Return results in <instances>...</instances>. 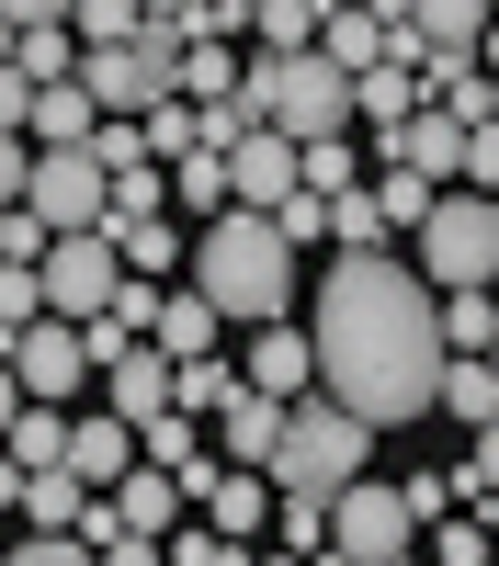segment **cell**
<instances>
[{"label":"cell","instance_id":"6da1fadb","mask_svg":"<svg viewBox=\"0 0 499 566\" xmlns=\"http://www.w3.org/2000/svg\"><path fill=\"white\" fill-rule=\"evenodd\" d=\"M318 386L341 408H363L375 431H408V419L443 408V283L420 261H386V250H330L318 272Z\"/></svg>","mask_w":499,"mask_h":566},{"label":"cell","instance_id":"7a4b0ae2","mask_svg":"<svg viewBox=\"0 0 499 566\" xmlns=\"http://www.w3.org/2000/svg\"><path fill=\"white\" fill-rule=\"evenodd\" d=\"M194 283L227 306V328L295 317V239H284V216H272V205H227V216H205Z\"/></svg>","mask_w":499,"mask_h":566},{"label":"cell","instance_id":"3957f363","mask_svg":"<svg viewBox=\"0 0 499 566\" xmlns=\"http://www.w3.org/2000/svg\"><path fill=\"white\" fill-rule=\"evenodd\" d=\"M239 91H250V114H261V125H284V136H295V148H306V136L363 125L352 69L330 57V45H261V57L239 69Z\"/></svg>","mask_w":499,"mask_h":566},{"label":"cell","instance_id":"277c9868","mask_svg":"<svg viewBox=\"0 0 499 566\" xmlns=\"http://www.w3.org/2000/svg\"><path fill=\"white\" fill-rule=\"evenodd\" d=\"M363 464H375V419L341 408L330 386H306L295 419H284V442H272V488H284V499H341Z\"/></svg>","mask_w":499,"mask_h":566},{"label":"cell","instance_id":"5b68a950","mask_svg":"<svg viewBox=\"0 0 499 566\" xmlns=\"http://www.w3.org/2000/svg\"><path fill=\"white\" fill-rule=\"evenodd\" d=\"M408 250H420V272L443 283H499V193H477V181H443V205L408 227Z\"/></svg>","mask_w":499,"mask_h":566},{"label":"cell","instance_id":"8992f818","mask_svg":"<svg viewBox=\"0 0 499 566\" xmlns=\"http://www.w3.org/2000/svg\"><path fill=\"white\" fill-rule=\"evenodd\" d=\"M80 80H91V103L103 114H159L170 91H181V23H136L125 45H80Z\"/></svg>","mask_w":499,"mask_h":566},{"label":"cell","instance_id":"52a82bcc","mask_svg":"<svg viewBox=\"0 0 499 566\" xmlns=\"http://www.w3.org/2000/svg\"><path fill=\"white\" fill-rule=\"evenodd\" d=\"M330 555L352 566H397V555H420V510H408V488H386L375 464L330 499Z\"/></svg>","mask_w":499,"mask_h":566},{"label":"cell","instance_id":"ba28073f","mask_svg":"<svg viewBox=\"0 0 499 566\" xmlns=\"http://www.w3.org/2000/svg\"><path fill=\"white\" fill-rule=\"evenodd\" d=\"M114 283H125L114 227H58V239H45V306H58V317H103Z\"/></svg>","mask_w":499,"mask_h":566},{"label":"cell","instance_id":"9c48e42d","mask_svg":"<svg viewBox=\"0 0 499 566\" xmlns=\"http://www.w3.org/2000/svg\"><path fill=\"white\" fill-rule=\"evenodd\" d=\"M23 205H34L45 227H103V216H114V170L91 159V136H80V148H34Z\"/></svg>","mask_w":499,"mask_h":566},{"label":"cell","instance_id":"30bf717a","mask_svg":"<svg viewBox=\"0 0 499 566\" xmlns=\"http://www.w3.org/2000/svg\"><path fill=\"white\" fill-rule=\"evenodd\" d=\"M12 374H23V397H80V386H91V328L58 317V306L23 317V328H12Z\"/></svg>","mask_w":499,"mask_h":566},{"label":"cell","instance_id":"8fae6325","mask_svg":"<svg viewBox=\"0 0 499 566\" xmlns=\"http://www.w3.org/2000/svg\"><path fill=\"white\" fill-rule=\"evenodd\" d=\"M375 159H408V170L454 181V170H466V114H454V103H420L397 136H375Z\"/></svg>","mask_w":499,"mask_h":566},{"label":"cell","instance_id":"7c38bea8","mask_svg":"<svg viewBox=\"0 0 499 566\" xmlns=\"http://www.w3.org/2000/svg\"><path fill=\"white\" fill-rule=\"evenodd\" d=\"M284 419H295V397H272V386H239V397L216 408V453H227V464H272Z\"/></svg>","mask_w":499,"mask_h":566},{"label":"cell","instance_id":"4fadbf2b","mask_svg":"<svg viewBox=\"0 0 499 566\" xmlns=\"http://www.w3.org/2000/svg\"><path fill=\"white\" fill-rule=\"evenodd\" d=\"M250 386H272V397H306V386H318V328H295V317H261V328H250Z\"/></svg>","mask_w":499,"mask_h":566},{"label":"cell","instance_id":"5bb4252c","mask_svg":"<svg viewBox=\"0 0 499 566\" xmlns=\"http://www.w3.org/2000/svg\"><path fill=\"white\" fill-rule=\"evenodd\" d=\"M227 181H239V205H284L295 193V136L284 125H250L239 148H227Z\"/></svg>","mask_w":499,"mask_h":566},{"label":"cell","instance_id":"9a60e30c","mask_svg":"<svg viewBox=\"0 0 499 566\" xmlns=\"http://www.w3.org/2000/svg\"><path fill=\"white\" fill-rule=\"evenodd\" d=\"M352 103H363V136H397L408 114L432 103V80L408 69V57H375V69H352Z\"/></svg>","mask_w":499,"mask_h":566},{"label":"cell","instance_id":"2e32d148","mask_svg":"<svg viewBox=\"0 0 499 566\" xmlns=\"http://www.w3.org/2000/svg\"><path fill=\"white\" fill-rule=\"evenodd\" d=\"M69 464H80L91 488H114L125 464H136V419H125V408H91V419H69Z\"/></svg>","mask_w":499,"mask_h":566},{"label":"cell","instance_id":"e0dca14e","mask_svg":"<svg viewBox=\"0 0 499 566\" xmlns=\"http://www.w3.org/2000/svg\"><path fill=\"white\" fill-rule=\"evenodd\" d=\"M159 352H170V363H194V352H227V306L205 295V283H170V306H159Z\"/></svg>","mask_w":499,"mask_h":566},{"label":"cell","instance_id":"ac0fdd59","mask_svg":"<svg viewBox=\"0 0 499 566\" xmlns=\"http://www.w3.org/2000/svg\"><path fill=\"white\" fill-rule=\"evenodd\" d=\"M91 125H103V103H91V80H45V91H34V148H80Z\"/></svg>","mask_w":499,"mask_h":566},{"label":"cell","instance_id":"d6986e66","mask_svg":"<svg viewBox=\"0 0 499 566\" xmlns=\"http://www.w3.org/2000/svg\"><path fill=\"white\" fill-rule=\"evenodd\" d=\"M170 205L194 216V227L239 205V181H227V148H194V159H170Z\"/></svg>","mask_w":499,"mask_h":566},{"label":"cell","instance_id":"ffe728a7","mask_svg":"<svg viewBox=\"0 0 499 566\" xmlns=\"http://www.w3.org/2000/svg\"><path fill=\"white\" fill-rule=\"evenodd\" d=\"M363 170H375V159H363V148H352V125H341V136H306V148H295V181H306V193H330V205L352 193V181H363Z\"/></svg>","mask_w":499,"mask_h":566},{"label":"cell","instance_id":"44dd1931","mask_svg":"<svg viewBox=\"0 0 499 566\" xmlns=\"http://www.w3.org/2000/svg\"><path fill=\"white\" fill-rule=\"evenodd\" d=\"M114 250H125V272H148V283H170L181 261H194V250H181V227H170V216H125V227H114Z\"/></svg>","mask_w":499,"mask_h":566},{"label":"cell","instance_id":"7402d4cb","mask_svg":"<svg viewBox=\"0 0 499 566\" xmlns=\"http://www.w3.org/2000/svg\"><path fill=\"white\" fill-rule=\"evenodd\" d=\"M443 408L466 419V431L499 419V352H454V363H443Z\"/></svg>","mask_w":499,"mask_h":566},{"label":"cell","instance_id":"603a6c76","mask_svg":"<svg viewBox=\"0 0 499 566\" xmlns=\"http://www.w3.org/2000/svg\"><path fill=\"white\" fill-rule=\"evenodd\" d=\"M12 69L23 80H80V23H12Z\"/></svg>","mask_w":499,"mask_h":566},{"label":"cell","instance_id":"cb8c5ba5","mask_svg":"<svg viewBox=\"0 0 499 566\" xmlns=\"http://www.w3.org/2000/svg\"><path fill=\"white\" fill-rule=\"evenodd\" d=\"M261 555H330V499H272V533H261Z\"/></svg>","mask_w":499,"mask_h":566},{"label":"cell","instance_id":"d4e9b609","mask_svg":"<svg viewBox=\"0 0 499 566\" xmlns=\"http://www.w3.org/2000/svg\"><path fill=\"white\" fill-rule=\"evenodd\" d=\"M443 340L454 352H499V283H454L443 295Z\"/></svg>","mask_w":499,"mask_h":566},{"label":"cell","instance_id":"484cf974","mask_svg":"<svg viewBox=\"0 0 499 566\" xmlns=\"http://www.w3.org/2000/svg\"><path fill=\"white\" fill-rule=\"evenodd\" d=\"M375 205H386V227L408 239V227L443 205V181H432V170H408V159H375Z\"/></svg>","mask_w":499,"mask_h":566},{"label":"cell","instance_id":"4316f807","mask_svg":"<svg viewBox=\"0 0 499 566\" xmlns=\"http://www.w3.org/2000/svg\"><path fill=\"white\" fill-rule=\"evenodd\" d=\"M0 442H12L23 464H69V397H23V419Z\"/></svg>","mask_w":499,"mask_h":566},{"label":"cell","instance_id":"83f0119b","mask_svg":"<svg viewBox=\"0 0 499 566\" xmlns=\"http://www.w3.org/2000/svg\"><path fill=\"white\" fill-rule=\"evenodd\" d=\"M420 544H432L443 566H488V555H499V533L477 522V499H454V510H443V522H420Z\"/></svg>","mask_w":499,"mask_h":566},{"label":"cell","instance_id":"f1b7e54d","mask_svg":"<svg viewBox=\"0 0 499 566\" xmlns=\"http://www.w3.org/2000/svg\"><path fill=\"white\" fill-rule=\"evenodd\" d=\"M386 34H397V23H375V12H363V0H341V12L318 23V45H330L341 69H375V57H386Z\"/></svg>","mask_w":499,"mask_h":566},{"label":"cell","instance_id":"f546056e","mask_svg":"<svg viewBox=\"0 0 499 566\" xmlns=\"http://www.w3.org/2000/svg\"><path fill=\"white\" fill-rule=\"evenodd\" d=\"M239 386H250V363H227V352H194V363H181V386H170V397L194 408V419H216V408L239 397Z\"/></svg>","mask_w":499,"mask_h":566},{"label":"cell","instance_id":"4dcf8cb0","mask_svg":"<svg viewBox=\"0 0 499 566\" xmlns=\"http://www.w3.org/2000/svg\"><path fill=\"white\" fill-rule=\"evenodd\" d=\"M330 227H341L330 250H386V239H397V227H386V205H375V181H352V193L330 205Z\"/></svg>","mask_w":499,"mask_h":566},{"label":"cell","instance_id":"1f68e13d","mask_svg":"<svg viewBox=\"0 0 499 566\" xmlns=\"http://www.w3.org/2000/svg\"><path fill=\"white\" fill-rule=\"evenodd\" d=\"M318 23H330V0H250L261 45H318Z\"/></svg>","mask_w":499,"mask_h":566},{"label":"cell","instance_id":"d6a6232c","mask_svg":"<svg viewBox=\"0 0 499 566\" xmlns=\"http://www.w3.org/2000/svg\"><path fill=\"white\" fill-rule=\"evenodd\" d=\"M408 23H420L432 45H477V34L499 23V0H420V12H408Z\"/></svg>","mask_w":499,"mask_h":566},{"label":"cell","instance_id":"836d02e7","mask_svg":"<svg viewBox=\"0 0 499 566\" xmlns=\"http://www.w3.org/2000/svg\"><path fill=\"white\" fill-rule=\"evenodd\" d=\"M148 148H159V159H194V148H205V103H194V91H170V103L148 114Z\"/></svg>","mask_w":499,"mask_h":566},{"label":"cell","instance_id":"e575fe53","mask_svg":"<svg viewBox=\"0 0 499 566\" xmlns=\"http://www.w3.org/2000/svg\"><path fill=\"white\" fill-rule=\"evenodd\" d=\"M170 205V159H136V170H114V216L103 227H125V216H159Z\"/></svg>","mask_w":499,"mask_h":566},{"label":"cell","instance_id":"d590c367","mask_svg":"<svg viewBox=\"0 0 499 566\" xmlns=\"http://www.w3.org/2000/svg\"><path fill=\"white\" fill-rule=\"evenodd\" d=\"M272 216H284V239H295V250H330V239H341V227H330V193H306V181H295Z\"/></svg>","mask_w":499,"mask_h":566},{"label":"cell","instance_id":"8d00e7d4","mask_svg":"<svg viewBox=\"0 0 499 566\" xmlns=\"http://www.w3.org/2000/svg\"><path fill=\"white\" fill-rule=\"evenodd\" d=\"M45 317V261H0V328Z\"/></svg>","mask_w":499,"mask_h":566},{"label":"cell","instance_id":"74e56055","mask_svg":"<svg viewBox=\"0 0 499 566\" xmlns=\"http://www.w3.org/2000/svg\"><path fill=\"white\" fill-rule=\"evenodd\" d=\"M181 91H194V103L239 91V57H227V45H181Z\"/></svg>","mask_w":499,"mask_h":566},{"label":"cell","instance_id":"f35d334b","mask_svg":"<svg viewBox=\"0 0 499 566\" xmlns=\"http://www.w3.org/2000/svg\"><path fill=\"white\" fill-rule=\"evenodd\" d=\"M466 442H477V453L454 464V499H488V488H499V419H477Z\"/></svg>","mask_w":499,"mask_h":566},{"label":"cell","instance_id":"ab89813d","mask_svg":"<svg viewBox=\"0 0 499 566\" xmlns=\"http://www.w3.org/2000/svg\"><path fill=\"white\" fill-rule=\"evenodd\" d=\"M23 181H34V136L0 125V205H23Z\"/></svg>","mask_w":499,"mask_h":566},{"label":"cell","instance_id":"60d3db41","mask_svg":"<svg viewBox=\"0 0 499 566\" xmlns=\"http://www.w3.org/2000/svg\"><path fill=\"white\" fill-rule=\"evenodd\" d=\"M408 488V510H420V522H443V510H454V476H432V464H420V476H397Z\"/></svg>","mask_w":499,"mask_h":566},{"label":"cell","instance_id":"b9f144b4","mask_svg":"<svg viewBox=\"0 0 499 566\" xmlns=\"http://www.w3.org/2000/svg\"><path fill=\"white\" fill-rule=\"evenodd\" d=\"M80 0H0V23H69Z\"/></svg>","mask_w":499,"mask_h":566},{"label":"cell","instance_id":"7bdbcfd3","mask_svg":"<svg viewBox=\"0 0 499 566\" xmlns=\"http://www.w3.org/2000/svg\"><path fill=\"white\" fill-rule=\"evenodd\" d=\"M23 476H34V464H23L12 442H0V510H23Z\"/></svg>","mask_w":499,"mask_h":566},{"label":"cell","instance_id":"ee69618b","mask_svg":"<svg viewBox=\"0 0 499 566\" xmlns=\"http://www.w3.org/2000/svg\"><path fill=\"white\" fill-rule=\"evenodd\" d=\"M23 419V374H12V352H0V431Z\"/></svg>","mask_w":499,"mask_h":566},{"label":"cell","instance_id":"f6af8a7d","mask_svg":"<svg viewBox=\"0 0 499 566\" xmlns=\"http://www.w3.org/2000/svg\"><path fill=\"white\" fill-rule=\"evenodd\" d=\"M477 57H488V80H499V23H488V34H477Z\"/></svg>","mask_w":499,"mask_h":566},{"label":"cell","instance_id":"bcb514c9","mask_svg":"<svg viewBox=\"0 0 499 566\" xmlns=\"http://www.w3.org/2000/svg\"><path fill=\"white\" fill-rule=\"evenodd\" d=\"M148 12H159V23H181V12H194V0H148Z\"/></svg>","mask_w":499,"mask_h":566},{"label":"cell","instance_id":"7dc6e473","mask_svg":"<svg viewBox=\"0 0 499 566\" xmlns=\"http://www.w3.org/2000/svg\"><path fill=\"white\" fill-rule=\"evenodd\" d=\"M477 522H488V533H499V488H488V499H477Z\"/></svg>","mask_w":499,"mask_h":566},{"label":"cell","instance_id":"c3c4849f","mask_svg":"<svg viewBox=\"0 0 499 566\" xmlns=\"http://www.w3.org/2000/svg\"><path fill=\"white\" fill-rule=\"evenodd\" d=\"M0 352H12V328H0Z\"/></svg>","mask_w":499,"mask_h":566},{"label":"cell","instance_id":"681fc988","mask_svg":"<svg viewBox=\"0 0 499 566\" xmlns=\"http://www.w3.org/2000/svg\"><path fill=\"white\" fill-rule=\"evenodd\" d=\"M330 12H341V0H330Z\"/></svg>","mask_w":499,"mask_h":566}]
</instances>
